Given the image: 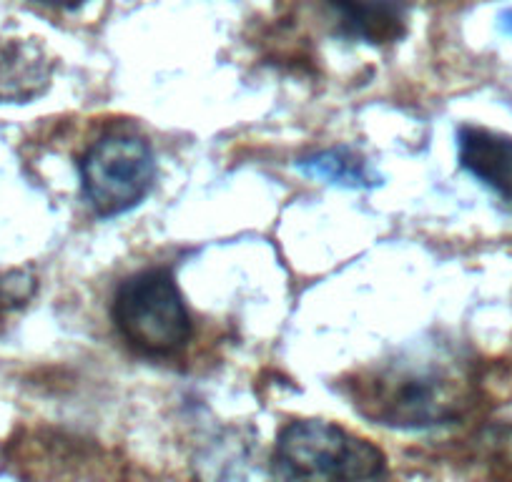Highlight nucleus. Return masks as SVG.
I'll return each mask as SVG.
<instances>
[{
  "label": "nucleus",
  "instance_id": "1",
  "mask_svg": "<svg viewBox=\"0 0 512 482\" xmlns=\"http://www.w3.org/2000/svg\"><path fill=\"white\" fill-rule=\"evenodd\" d=\"M354 410L377 425L425 430L457 420L467 407V382L447 362L432 357H400L359 375Z\"/></svg>",
  "mask_w": 512,
  "mask_h": 482
},
{
  "label": "nucleus",
  "instance_id": "2",
  "mask_svg": "<svg viewBox=\"0 0 512 482\" xmlns=\"http://www.w3.org/2000/svg\"><path fill=\"white\" fill-rule=\"evenodd\" d=\"M274 467L282 482H372L387 462L377 447L332 422L299 420L279 432Z\"/></svg>",
  "mask_w": 512,
  "mask_h": 482
},
{
  "label": "nucleus",
  "instance_id": "3",
  "mask_svg": "<svg viewBox=\"0 0 512 482\" xmlns=\"http://www.w3.org/2000/svg\"><path fill=\"white\" fill-rule=\"evenodd\" d=\"M111 319L123 342L144 357H171L191 339V317L169 269H146L118 284Z\"/></svg>",
  "mask_w": 512,
  "mask_h": 482
},
{
  "label": "nucleus",
  "instance_id": "4",
  "mask_svg": "<svg viewBox=\"0 0 512 482\" xmlns=\"http://www.w3.org/2000/svg\"><path fill=\"white\" fill-rule=\"evenodd\" d=\"M83 196L98 219L121 216L149 196L156 159L149 141L136 134H108L78 164Z\"/></svg>",
  "mask_w": 512,
  "mask_h": 482
},
{
  "label": "nucleus",
  "instance_id": "5",
  "mask_svg": "<svg viewBox=\"0 0 512 482\" xmlns=\"http://www.w3.org/2000/svg\"><path fill=\"white\" fill-rule=\"evenodd\" d=\"M196 482H277V467L249 427H224L194 455Z\"/></svg>",
  "mask_w": 512,
  "mask_h": 482
},
{
  "label": "nucleus",
  "instance_id": "6",
  "mask_svg": "<svg viewBox=\"0 0 512 482\" xmlns=\"http://www.w3.org/2000/svg\"><path fill=\"white\" fill-rule=\"evenodd\" d=\"M334 31L349 41L395 43L405 36L407 13L402 0H324Z\"/></svg>",
  "mask_w": 512,
  "mask_h": 482
},
{
  "label": "nucleus",
  "instance_id": "7",
  "mask_svg": "<svg viewBox=\"0 0 512 482\" xmlns=\"http://www.w3.org/2000/svg\"><path fill=\"white\" fill-rule=\"evenodd\" d=\"M462 169L512 204V136L465 126L457 136Z\"/></svg>",
  "mask_w": 512,
  "mask_h": 482
},
{
  "label": "nucleus",
  "instance_id": "8",
  "mask_svg": "<svg viewBox=\"0 0 512 482\" xmlns=\"http://www.w3.org/2000/svg\"><path fill=\"white\" fill-rule=\"evenodd\" d=\"M297 169L309 179L327 181V184L342 186V189H374L382 184L372 164L349 146H337V149L307 156V159L297 161Z\"/></svg>",
  "mask_w": 512,
  "mask_h": 482
},
{
  "label": "nucleus",
  "instance_id": "9",
  "mask_svg": "<svg viewBox=\"0 0 512 482\" xmlns=\"http://www.w3.org/2000/svg\"><path fill=\"white\" fill-rule=\"evenodd\" d=\"M38 3H46V6H58V8H76L81 6L83 0H38Z\"/></svg>",
  "mask_w": 512,
  "mask_h": 482
},
{
  "label": "nucleus",
  "instance_id": "10",
  "mask_svg": "<svg viewBox=\"0 0 512 482\" xmlns=\"http://www.w3.org/2000/svg\"><path fill=\"white\" fill-rule=\"evenodd\" d=\"M500 28H502V31L510 33V36H512V8H510V11H505V13H502V16H500Z\"/></svg>",
  "mask_w": 512,
  "mask_h": 482
}]
</instances>
